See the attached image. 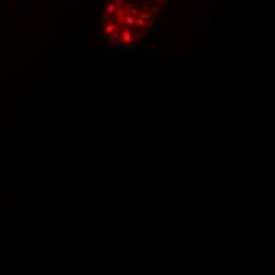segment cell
Segmentation results:
<instances>
[{"label": "cell", "instance_id": "cell-1", "mask_svg": "<svg viewBox=\"0 0 275 275\" xmlns=\"http://www.w3.org/2000/svg\"><path fill=\"white\" fill-rule=\"evenodd\" d=\"M123 41H127V43H131V41H133V36H131V33H130V32H123Z\"/></svg>", "mask_w": 275, "mask_h": 275}]
</instances>
